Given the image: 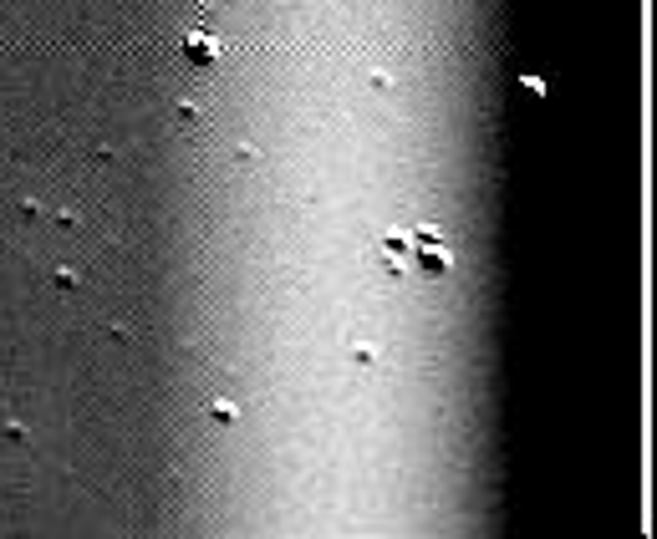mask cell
Returning a JSON list of instances; mask_svg holds the SVG:
<instances>
[{
    "mask_svg": "<svg viewBox=\"0 0 657 539\" xmlns=\"http://www.w3.org/2000/svg\"><path fill=\"white\" fill-rule=\"evenodd\" d=\"M215 51H219L215 36H189V62L194 66H209V62H215Z\"/></svg>",
    "mask_w": 657,
    "mask_h": 539,
    "instance_id": "obj_1",
    "label": "cell"
}]
</instances>
